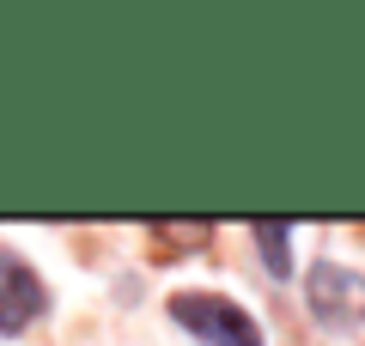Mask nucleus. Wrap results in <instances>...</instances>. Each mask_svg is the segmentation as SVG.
<instances>
[{
	"label": "nucleus",
	"mask_w": 365,
	"mask_h": 346,
	"mask_svg": "<svg viewBox=\"0 0 365 346\" xmlns=\"http://www.w3.org/2000/svg\"><path fill=\"white\" fill-rule=\"evenodd\" d=\"M170 322L189 328L201 346H268L262 322L237 298H220V292H177L170 298Z\"/></svg>",
	"instance_id": "obj_1"
},
{
	"label": "nucleus",
	"mask_w": 365,
	"mask_h": 346,
	"mask_svg": "<svg viewBox=\"0 0 365 346\" xmlns=\"http://www.w3.org/2000/svg\"><path fill=\"white\" fill-rule=\"evenodd\" d=\"M304 304L329 334H365V273L341 261H317L304 280Z\"/></svg>",
	"instance_id": "obj_2"
},
{
	"label": "nucleus",
	"mask_w": 365,
	"mask_h": 346,
	"mask_svg": "<svg viewBox=\"0 0 365 346\" xmlns=\"http://www.w3.org/2000/svg\"><path fill=\"white\" fill-rule=\"evenodd\" d=\"M43 310H49V285H43V273L31 268L25 256L0 249V334H6V340L25 334L31 322H43Z\"/></svg>",
	"instance_id": "obj_3"
},
{
	"label": "nucleus",
	"mask_w": 365,
	"mask_h": 346,
	"mask_svg": "<svg viewBox=\"0 0 365 346\" xmlns=\"http://www.w3.org/2000/svg\"><path fill=\"white\" fill-rule=\"evenodd\" d=\"M250 237H256V249H262V268H268L274 280H287L292 273V225L287 219H256Z\"/></svg>",
	"instance_id": "obj_4"
},
{
	"label": "nucleus",
	"mask_w": 365,
	"mask_h": 346,
	"mask_svg": "<svg viewBox=\"0 0 365 346\" xmlns=\"http://www.w3.org/2000/svg\"><path fill=\"white\" fill-rule=\"evenodd\" d=\"M153 243H165V256H195V249L213 243V225H177V219H158L153 225Z\"/></svg>",
	"instance_id": "obj_5"
}]
</instances>
